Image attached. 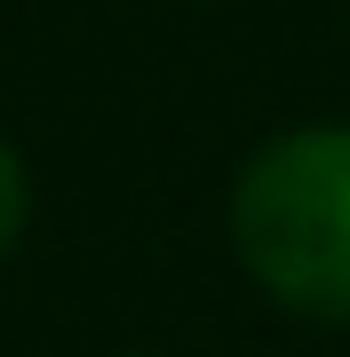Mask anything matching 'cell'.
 I'll return each instance as SVG.
<instances>
[{
  "mask_svg": "<svg viewBox=\"0 0 350 357\" xmlns=\"http://www.w3.org/2000/svg\"><path fill=\"white\" fill-rule=\"evenodd\" d=\"M231 246L295 318L350 326V119L286 128L239 167Z\"/></svg>",
  "mask_w": 350,
  "mask_h": 357,
  "instance_id": "cell-1",
  "label": "cell"
},
{
  "mask_svg": "<svg viewBox=\"0 0 350 357\" xmlns=\"http://www.w3.org/2000/svg\"><path fill=\"white\" fill-rule=\"evenodd\" d=\"M24 222H32V175H24V159H16V143L0 135V255L24 238Z\"/></svg>",
  "mask_w": 350,
  "mask_h": 357,
  "instance_id": "cell-2",
  "label": "cell"
}]
</instances>
